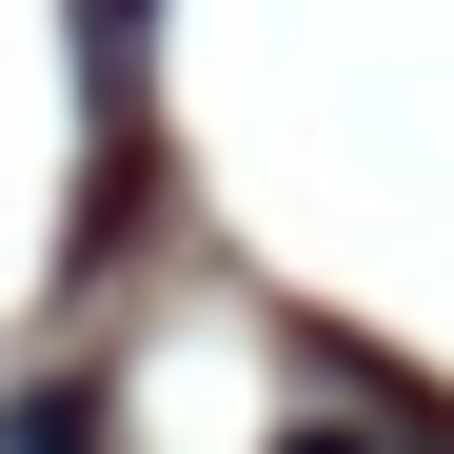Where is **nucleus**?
Instances as JSON below:
<instances>
[{
  "label": "nucleus",
  "instance_id": "obj_2",
  "mask_svg": "<svg viewBox=\"0 0 454 454\" xmlns=\"http://www.w3.org/2000/svg\"><path fill=\"white\" fill-rule=\"evenodd\" d=\"M0 454H99V395H20V415H0Z\"/></svg>",
  "mask_w": 454,
  "mask_h": 454
},
{
  "label": "nucleus",
  "instance_id": "obj_1",
  "mask_svg": "<svg viewBox=\"0 0 454 454\" xmlns=\"http://www.w3.org/2000/svg\"><path fill=\"white\" fill-rule=\"evenodd\" d=\"M277 454H454V434H415V415H296Z\"/></svg>",
  "mask_w": 454,
  "mask_h": 454
}]
</instances>
